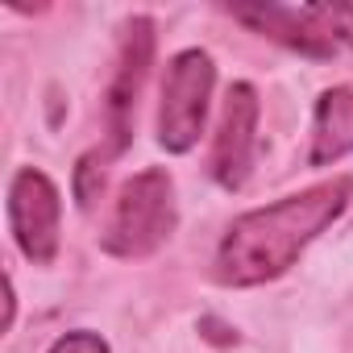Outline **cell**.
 Segmentation results:
<instances>
[{
    "mask_svg": "<svg viewBox=\"0 0 353 353\" xmlns=\"http://www.w3.org/2000/svg\"><path fill=\"white\" fill-rule=\"evenodd\" d=\"M59 221H63V200L50 174L38 166H21L9 183V225L21 245V254L34 266H50L59 254Z\"/></svg>",
    "mask_w": 353,
    "mask_h": 353,
    "instance_id": "cell-6",
    "label": "cell"
},
{
    "mask_svg": "<svg viewBox=\"0 0 353 353\" xmlns=\"http://www.w3.org/2000/svg\"><path fill=\"white\" fill-rule=\"evenodd\" d=\"M13 316H17V291H13V279H5V332L13 328Z\"/></svg>",
    "mask_w": 353,
    "mask_h": 353,
    "instance_id": "cell-12",
    "label": "cell"
},
{
    "mask_svg": "<svg viewBox=\"0 0 353 353\" xmlns=\"http://www.w3.org/2000/svg\"><path fill=\"white\" fill-rule=\"evenodd\" d=\"M174 221H179V212H174V183L162 166H150L121 183L112 212L104 221L100 245L112 258H150L174 233Z\"/></svg>",
    "mask_w": 353,
    "mask_h": 353,
    "instance_id": "cell-3",
    "label": "cell"
},
{
    "mask_svg": "<svg viewBox=\"0 0 353 353\" xmlns=\"http://www.w3.org/2000/svg\"><path fill=\"white\" fill-rule=\"evenodd\" d=\"M150 59H154V21L150 17H129L121 30V50H117V71L104 96V125H108V145L104 158L112 162L117 154H125L129 137H133V117H137V96L141 83L150 75Z\"/></svg>",
    "mask_w": 353,
    "mask_h": 353,
    "instance_id": "cell-5",
    "label": "cell"
},
{
    "mask_svg": "<svg viewBox=\"0 0 353 353\" xmlns=\"http://www.w3.org/2000/svg\"><path fill=\"white\" fill-rule=\"evenodd\" d=\"M258 92L254 83H233L221 104V125L212 137V179L225 192H241L258 150Z\"/></svg>",
    "mask_w": 353,
    "mask_h": 353,
    "instance_id": "cell-7",
    "label": "cell"
},
{
    "mask_svg": "<svg viewBox=\"0 0 353 353\" xmlns=\"http://www.w3.org/2000/svg\"><path fill=\"white\" fill-rule=\"evenodd\" d=\"M353 200V179L336 174L299 196H287L270 208H254L229 225L216 250V283L225 287H262L295 266V258L332 225Z\"/></svg>",
    "mask_w": 353,
    "mask_h": 353,
    "instance_id": "cell-1",
    "label": "cell"
},
{
    "mask_svg": "<svg viewBox=\"0 0 353 353\" xmlns=\"http://www.w3.org/2000/svg\"><path fill=\"white\" fill-rule=\"evenodd\" d=\"M200 332L212 341V345H237V328H229V324H221L216 316H204L200 320Z\"/></svg>",
    "mask_w": 353,
    "mask_h": 353,
    "instance_id": "cell-11",
    "label": "cell"
},
{
    "mask_svg": "<svg viewBox=\"0 0 353 353\" xmlns=\"http://www.w3.org/2000/svg\"><path fill=\"white\" fill-rule=\"evenodd\" d=\"M225 13L241 26H250L254 34L303 54V59H316V63H328L336 54H353V5L345 0H332V5H225Z\"/></svg>",
    "mask_w": 353,
    "mask_h": 353,
    "instance_id": "cell-2",
    "label": "cell"
},
{
    "mask_svg": "<svg viewBox=\"0 0 353 353\" xmlns=\"http://www.w3.org/2000/svg\"><path fill=\"white\" fill-rule=\"evenodd\" d=\"M104 174H108L104 150H92V154L79 158V166H75V200H79V208H92V204L100 200V192H104Z\"/></svg>",
    "mask_w": 353,
    "mask_h": 353,
    "instance_id": "cell-9",
    "label": "cell"
},
{
    "mask_svg": "<svg viewBox=\"0 0 353 353\" xmlns=\"http://www.w3.org/2000/svg\"><path fill=\"white\" fill-rule=\"evenodd\" d=\"M212 88H216V67L204 50H179L166 63L162 104H158V145L166 154H188L200 141Z\"/></svg>",
    "mask_w": 353,
    "mask_h": 353,
    "instance_id": "cell-4",
    "label": "cell"
},
{
    "mask_svg": "<svg viewBox=\"0 0 353 353\" xmlns=\"http://www.w3.org/2000/svg\"><path fill=\"white\" fill-rule=\"evenodd\" d=\"M50 353H108V341H104L100 332H88V328H79V332H67V336H59V341L50 345Z\"/></svg>",
    "mask_w": 353,
    "mask_h": 353,
    "instance_id": "cell-10",
    "label": "cell"
},
{
    "mask_svg": "<svg viewBox=\"0 0 353 353\" xmlns=\"http://www.w3.org/2000/svg\"><path fill=\"white\" fill-rule=\"evenodd\" d=\"M353 154V88H328L312 112V166H328Z\"/></svg>",
    "mask_w": 353,
    "mask_h": 353,
    "instance_id": "cell-8",
    "label": "cell"
}]
</instances>
